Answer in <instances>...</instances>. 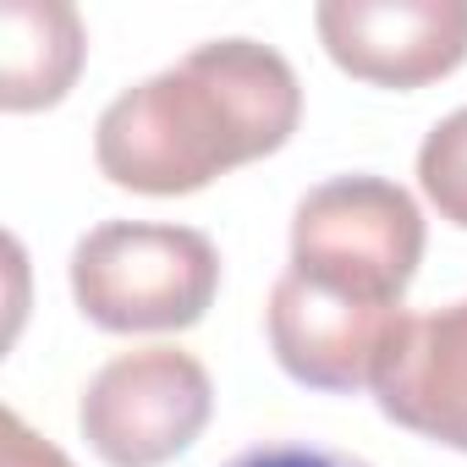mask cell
Here are the masks:
<instances>
[{
    "instance_id": "obj_7",
    "label": "cell",
    "mask_w": 467,
    "mask_h": 467,
    "mask_svg": "<svg viewBox=\"0 0 467 467\" xmlns=\"http://www.w3.org/2000/svg\"><path fill=\"white\" fill-rule=\"evenodd\" d=\"M374 396L390 423L467 451V297L401 319Z\"/></svg>"
},
{
    "instance_id": "obj_11",
    "label": "cell",
    "mask_w": 467,
    "mask_h": 467,
    "mask_svg": "<svg viewBox=\"0 0 467 467\" xmlns=\"http://www.w3.org/2000/svg\"><path fill=\"white\" fill-rule=\"evenodd\" d=\"M0 429H6V467H72L67 451H56L45 434H34L23 423V412H6Z\"/></svg>"
},
{
    "instance_id": "obj_8",
    "label": "cell",
    "mask_w": 467,
    "mask_h": 467,
    "mask_svg": "<svg viewBox=\"0 0 467 467\" xmlns=\"http://www.w3.org/2000/svg\"><path fill=\"white\" fill-rule=\"evenodd\" d=\"M83 17L67 0H6L0 6V105H56L83 67Z\"/></svg>"
},
{
    "instance_id": "obj_1",
    "label": "cell",
    "mask_w": 467,
    "mask_h": 467,
    "mask_svg": "<svg viewBox=\"0 0 467 467\" xmlns=\"http://www.w3.org/2000/svg\"><path fill=\"white\" fill-rule=\"evenodd\" d=\"M297 116L303 88L281 50L259 39H209L105 105L94 160L116 187L176 198L231 165L275 154L297 132Z\"/></svg>"
},
{
    "instance_id": "obj_10",
    "label": "cell",
    "mask_w": 467,
    "mask_h": 467,
    "mask_svg": "<svg viewBox=\"0 0 467 467\" xmlns=\"http://www.w3.org/2000/svg\"><path fill=\"white\" fill-rule=\"evenodd\" d=\"M220 467H368L363 456L352 451H336V445H319V440H265V445H248Z\"/></svg>"
},
{
    "instance_id": "obj_9",
    "label": "cell",
    "mask_w": 467,
    "mask_h": 467,
    "mask_svg": "<svg viewBox=\"0 0 467 467\" xmlns=\"http://www.w3.org/2000/svg\"><path fill=\"white\" fill-rule=\"evenodd\" d=\"M418 182H423L429 203L440 209V220L467 231V105L429 127V138L418 149Z\"/></svg>"
},
{
    "instance_id": "obj_3",
    "label": "cell",
    "mask_w": 467,
    "mask_h": 467,
    "mask_svg": "<svg viewBox=\"0 0 467 467\" xmlns=\"http://www.w3.org/2000/svg\"><path fill=\"white\" fill-rule=\"evenodd\" d=\"M423 259V214L385 176H330L292 214V270L358 303L401 308Z\"/></svg>"
},
{
    "instance_id": "obj_2",
    "label": "cell",
    "mask_w": 467,
    "mask_h": 467,
    "mask_svg": "<svg viewBox=\"0 0 467 467\" xmlns=\"http://www.w3.org/2000/svg\"><path fill=\"white\" fill-rule=\"evenodd\" d=\"M220 292V254L192 225L105 220L72 248V297L99 330H187Z\"/></svg>"
},
{
    "instance_id": "obj_6",
    "label": "cell",
    "mask_w": 467,
    "mask_h": 467,
    "mask_svg": "<svg viewBox=\"0 0 467 467\" xmlns=\"http://www.w3.org/2000/svg\"><path fill=\"white\" fill-rule=\"evenodd\" d=\"M330 61L379 88H423L467 61V0H325Z\"/></svg>"
},
{
    "instance_id": "obj_5",
    "label": "cell",
    "mask_w": 467,
    "mask_h": 467,
    "mask_svg": "<svg viewBox=\"0 0 467 467\" xmlns=\"http://www.w3.org/2000/svg\"><path fill=\"white\" fill-rule=\"evenodd\" d=\"M265 319H270V347L297 385H314V390H363L368 385L374 390L407 308L358 303L347 292L314 286L308 275L286 270L270 292Z\"/></svg>"
},
{
    "instance_id": "obj_4",
    "label": "cell",
    "mask_w": 467,
    "mask_h": 467,
    "mask_svg": "<svg viewBox=\"0 0 467 467\" xmlns=\"http://www.w3.org/2000/svg\"><path fill=\"white\" fill-rule=\"evenodd\" d=\"M209 412V368L182 347H138L110 358L78 401L83 440L110 467H160L182 456L203 434Z\"/></svg>"
}]
</instances>
